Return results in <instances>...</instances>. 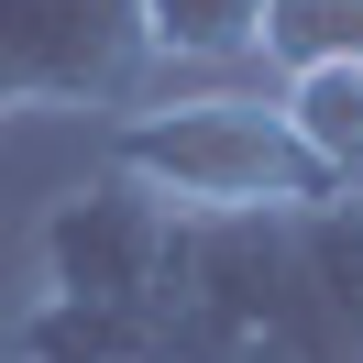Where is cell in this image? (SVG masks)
<instances>
[{"mask_svg": "<svg viewBox=\"0 0 363 363\" xmlns=\"http://www.w3.org/2000/svg\"><path fill=\"white\" fill-rule=\"evenodd\" d=\"M155 341L165 363H363V187L177 220Z\"/></svg>", "mask_w": 363, "mask_h": 363, "instance_id": "cell-1", "label": "cell"}, {"mask_svg": "<svg viewBox=\"0 0 363 363\" xmlns=\"http://www.w3.org/2000/svg\"><path fill=\"white\" fill-rule=\"evenodd\" d=\"M111 177L165 199L177 220H220V209H308L341 199L286 133V111L253 89H199V99H133L111 121Z\"/></svg>", "mask_w": 363, "mask_h": 363, "instance_id": "cell-2", "label": "cell"}, {"mask_svg": "<svg viewBox=\"0 0 363 363\" xmlns=\"http://www.w3.org/2000/svg\"><path fill=\"white\" fill-rule=\"evenodd\" d=\"M143 67V0H0L11 111H133Z\"/></svg>", "mask_w": 363, "mask_h": 363, "instance_id": "cell-3", "label": "cell"}, {"mask_svg": "<svg viewBox=\"0 0 363 363\" xmlns=\"http://www.w3.org/2000/svg\"><path fill=\"white\" fill-rule=\"evenodd\" d=\"M165 242H177V209L143 199L133 177L99 165L89 187L45 209V297H77V308H121L155 330V286H165ZM165 363V341H155Z\"/></svg>", "mask_w": 363, "mask_h": 363, "instance_id": "cell-4", "label": "cell"}, {"mask_svg": "<svg viewBox=\"0 0 363 363\" xmlns=\"http://www.w3.org/2000/svg\"><path fill=\"white\" fill-rule=\"evenodd\" d=\"M275 111H286V133L308 143V165L330 187H363V67H297V77H275Z\"/></svg>", "mask_w": 363, "mask_h": 363, "instance_id": "cell-5", "label": "cell"}, {"mask_svg": "<svg viewBox=\"0 0 363 363\" xmlns=\"http://www.w3.org/2000/svg\"><path fill=\"white\" fill-rule=\"evenodd\" d=\"M143 55L155 67H253L264 0H143Z\"/></svg>", "mask_w": 363, "mask_h": 363, "instance_id": "cell-6", "label": "cell"}, {"mask_svg": "<svg viewBox=\"0 0 363 363\" xmlns=\"http://www.w3.org/2000/svg\"><path fill=\"white\" fill-rule=\"evenodd\" d=\"M264 67H363V0H264Z\"/></svg>", "mask_w": 363, "mask_h": 363, "instance_id": "cell-7", "label": "cell"}, {"mask_svg": "<svg viewBox=\"0 0 363 363\" xmlns=\"http://www.w3.org/2000/svg\"><path fill=\"white\" fill-rule=\"evenodd\" d=\"M0 121H11V89H0Z\"/></svg>", "mask_w": 363, "mask_h": 363, "instance_id": "cell-8", "label": "cell"}]
</instances>
